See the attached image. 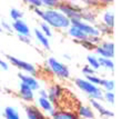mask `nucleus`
<instances>
[{
  "instance_id": "f257e3e1",
  "label": "nucleus",
  "mask_w": 122,
  "mask_h": 119,
  "mask_svg": "<svg viewBox=\"0 0 122 119\" xmlns=\"http://www.w3.org/2000/svg\"><path fill=\"white\" fill-rule=\"evenodd\" d=\"M41 19L46 23H48L51 28L58 30H66L71 26L70 20L62 12H60L57 8L43 10V15H42Z\"/></svg>"
},
{
  "instance_id": "f03ea898",
  "label": "nucleus",
  "mask_w": 122,
  "mask_h": 119,
  "mask_svg": "<svg viewBox=\"0 0 122 119\" xmlns=\"http://www.w3.org/2000/svg\"><path fill=\"white\" fill-rule=\"evenodd\" d=\"M74 84L81 91L87 93L91 99L96 100H102L103 99V91L99 86L91 84L90 81H88L86 78H77L74 80Z\"/></svg>"
},
{
  "instance_id": "7ed1b4c3",
  "label": "nucleus",
  "mask_w": 122,
  "mask_h": 119,
  "mask_svg": "<svg viewBox=\"0 0 122 119\" xmlns=\"http://www.w3.org/2000/svg\"><path fill=\"white\" fill-rule=\"evenodd\" d=\"M82 8L79 3L76 1H60L58 5L57 9L62 12L68 19L72 21V20H81V11Z\"/></svg>"
},
{
  "instance_id": "20e7f679",
  "label": "nucleus",
  "mask_w": 122,
  "mask_h": 119,
  "mask_svg": "<svg viewBox=\"0 0 122 119\" xmlns=\"http://www.w3.org/2000/svg\"><path fill=\"white\" fill-rule=\"evenodd\" d=\"M47 66L51 74L60 79H69L70 78V70L66 64L59 61L55 57H49L47 59Z\"/></svg>"
},
{
  "instance_id": "39448f33",
  "label": "nucleus",
  "mask_w": 122,
  "mask_h": 119,
  "mask_svg": "<svg viewBox=\"0 0 122 119\" xmlns=\"http://www.w3.org/2000/svg\"><path fill=\"white\" fill-rule=\"evenodd\" d=\"M6 59H7V61H8L9 64L12 65L13 67L18 68V69H20L21 71L26 72V74L32 75V76L37 75V68H36L32 64L28 62V61L21 60V59L17 58V57L11 56V55H6Z\"/></svg>"
},
{
  "instance_id": "423d86ee",
  "label": "nucleus",
  "mask_w": 122,
  "mask_h": 119,
  "mask_svg": "<svg viewBox=\"0 0 122 119\" xmlns=\"http://www.w3.org/2000/svg\"><path fill=\"white\" fill-rule=\"evenodd\" d=\"M72 26H76L77 28L83 31L88 37H92V36H100L99 31L97 29V27L94 25H90V23H87L82 21V20H72L70 21Z\"/></svg>"
},
{
  "instance_id": "0eeeda50",
  "label": "nucleus",
  "mask_w": 122,
  "mask_h": 119,
  "mask_svg": "<svg viewBox=\"0 0 122 119\" xmlns=\"http://www.w3.org/2000/svg\"><path fill=\"white\" fill-rule=\"evenodd\" d=\"M81 20L90 25L98 23V9L83 7L81 11Z\"/></svg>"
},
{
  "instance_id": "6e6552de",
  "label": "nucleus",
  "mask_w": 122,
  "mask_h": 119,
  "mask_svg": "<svg viewBox=\"0 0 122 119\" xmlns=\"http://www.w3.org/2000/svg\"><path fill=\"white\" fill-rule=\"evenodd\" d=\"M47 91H48V99L50 100L53 105H57V103L60 101L62 95H63V89H62V87L58 84L51 85Z\"/></svg>"
},
{
  "instance_id": "1a4fd4ad",
  "label": "nucleus",
  "mask_w": 122,
  "mask_h": 119,
  "mask_svg": "<svg viewBox=\"0 0 122 119\" xmlns=\"http://www.w3.org/2000/svg\"><path fill=\"white\" fill-rule=\"evenodd\" d=\"M18 77L20 79V82H23L27 86H29L33 91H37V90L40 89V82L37 80V78L35 76L29 75V74H21V72H19Z\"/></svg>"
},
{
  "instance_id": "9d476101",
  "label": "nucleus",
  "mask_w": 122,
  "mask_h": 119,
  "mask_svg": "<svg viewBox=\"0 0 122 119\" xmlns=\"http://www.w3.org/2000/svg\"><path fill=\"white\" fill-rule=\"evenodd\" d=\"M19 97L23 101H26V103H32L33 99H35V91L29 87V86H27L26 84H23V82H20L19 84Z\"/></svg>"
},
{
  "instance_id": "9b49d317",
  "label": "nucleus",
  "mask_w": 122,
  "mask_h": 119,
  "mask_svg": "<svg viewBox=\"0 0 122 119\" xmlns=\"http://www.w3.org/2000/svg\"><path fill=\"white\" fill-rule=\"evenodd\" d=\"M25 111H26V116L28 119H48L41 109H39L38 107L32 106V105L26 106Z\"/></svg>"
},
{
  "instance_id": "f8f14e48",
  "label": "nucleus",
  "mask_w": 122,
  "mask_h": 119,
  "mask_svg": "<svg viewBox=\"0 0 122 119\" xmlns=\"http://www.w3.org/2000/svg\"><path fill=\"white\" fill-rule=\"evenodd\" d=\"M38 108H40V109L43 111V113H47L48 115H50L51 116L52 114L55 113V105L50 101V100L47 98V97H38Z\"/></svg>"
},
{
  "instance_id": "ddd939ff",
  "label": "nucleus",
  "mask_w": 122,
  "mask_h": 119,
  "mask_svg": "<svg viewBox=\"0 0 122 119\" xmlns=\"http://www.w3.org/2000/svg\"><path fill=\"white\" fill-rule=\"evenodd\" d=\"M12 30L18 33V35H23V36H30V28L22 19L16 20L11 23Z\"/></svg>"
},
{
  "instance_id": "4468645a",
  "label": "nucleus",
  "mask_w": 122,
  "mask_h": 119,
  "mask_svg": "<svg viewBox=\"0 0 122 119\" xmlns=\"http://www.w3.org/2000/svg\"><path fill=\"white\" fill-rule=\"evenodd\" d=\"M90 103H91V106H92L93 109L97 110L102 117H113L114 116V113L111 111V110H109V109H107L106 107L100 103V100L90 99Z\"/></svg>"
},
{
  "instance_id": "2eb2a0df",
  "label": "nucleus",
  "mask_w": 122,
  "mask_h": 119,
  "mask_svg": "<svg viewBox=\"0 0 122 119\" xmlns=\"http://www.w3.org/2000/svg\"><path fill=\"white\" fill-rule=\"evenodd\" d=\"M68 35L70 36L76 42H80L88 39V36L83 31H81L79 28H77L76 26H72V25L68 28Z\"/></svg>"
},
{
  "instance_id": "dca6fc26",
  "label": "nucleus",
  "mask_w": 122,
  "mask_h": 119,
  "mask_svg": "<svg viewBox=\"0 0 122 119\" xmlns=\"http://www.w3.org/2000/svg\"><path fill=\"white\" fill-rule=\"evenodd\" d=\"M51 119H79L78 115L69 110H55L51 115Z\"/></svg>"
},
{
  "instance_id": "f3484780",
  "label": "nucleus",
  "mask_w": 122,
  "mask_h": 119,
  "mask_svg": "<svg viewBox=\"0 0 122 119\" xmlns=\"http://www.w3.org/2000/svg\"><path fill=\"white\" fill-rule=\"evenodd\" d=\"M77 115L79 118H83V119H94V113H93L92 108L88 106H83L80 105L78 108Z\"/></svg>"
},
{
  "instance_id": "a211bd4d",
  "label": "nucleus",
  "mask_w": 122,
  "mask_h": 119,
  "mask_svg": "<svg viewBox=\"0 0 122 119\" xmlns=\"http://www.w3.org/2000/svg\"><path fill=\"white\" fill-rule=\"evenodd\" d=\"M35 37L39 41V43H40L46 50H50V41H49V38L41 31V30L35 29Z\"/></svg>"
},
{
  "instance_id": "6ab92c4d",
  "label": "nucleus",
  "mask_w": 122,
  "mask_h": 119,
  "mask_svg": "<svg viewBox=\"0 0 122 119\" xmlns=\"http://www.w3.org/2000/svg\"><path fill=\"white\" fill-rule=\"evenodd\" d=\"M101 22L113 29V27H114V13H113V11H110V10L104 11L102 15V21Z\"/></svg>"
},
{
  "instance_id": "aec40b11",
  "label": "nucleus",
  "mask_w": 122,
  "mask_h": 119,
  "mask_svg": "<svg viewBox=\"0 0 122 119\" xmlns=\"http://www.w3.org/2000/svg\"><path fill=\"white\" fill-rule=\"evenodd\" d=\"M3 117L6 119H20V115L15 107L8 106L3 110Z\"/></svg>"
},
{
  "instance_id": "412c9836",
  "label": "nucleus",
  "mask_w": 122,
  "mask_h": 119,
  "mask_svg": "<svg viewBox=\"0 0 122 119\" xmlns=\"http://www.w3.org/2000/svg\"><path fill=\"white\" fill-rule=\"evenodd\" d=\"M99 46L103 50H106L109 55L114 57V43H113V41H111V40H102L99 43Z\"/></svg>"
},
{
  "instance_id": "4be33fe9",
  "label": "nucleus",
  "mask_w": 122,
  "mask_h": 119,
  "mask_svg": "<svg viewBox=\"0 0 122 119\" xmlns=\"http://www.w3.org/2000/svg\"><path fill=\"white\" fill-rule=\"evenodd\" d=\"M99 59V64L100 67H103L106 69H109V70L113 71L114 70V62L111 58H104V57H98Z\"/></svg>"
},
{
  "instance_id": "5701e85b",
  "label": "nucleus",
  "mask_w": 122,
  "mask_h": 119,
  "mask_svg": "<svg viewBox=\"0 0 122 119\" xmlns=\"http://www.w3.org/2000/svg\"><path fill=\"white\" fill-rule=\"evenodd\" d=\"M94 26L97 27V29L99 31L100 36L102 37V36H111L113 33V29L112 28H110V27L106 26L104 23L100 22V23H96Z\"/></svg>"
},
{
  "instance_id": "b1692460",
  "label": "nucleus",
  "mask_w": 122,
  "mask_h": 119,
  "mask_svg": "<svg viewBox=\"0 0 122 119\" xmlns=\"http://www.w3.org/2000/svg\"><path fill=\"white\" fill-rule=\"evenodd\" d=\"M99 86L101 88H103L106 91H113L114 88H116V84H114V81L110 80V79H104V78H101Z\"/></svg>"
},
{
  "instance_id": "393cba45",
  "label": "nucleus",
  "mask_w": 122,
  "mask_h": 119,
  "mask_svg": "<svg viewBox=\"0 0 122 119\" xmlns=\"http://www.w3.org/2000/svg\"><path fill=\"white\" fill-rule=\"evenodd\" d=\"M77 3H79L81 7H87V8H94V9H100L99 3L97 0H73Z\"/></svg>"
},
{
  "instance_id": "a878e982",
  "label": "nucleus",
  "mask_w": 122,
  "mask_h": 119,
  "mask_svg": "<svg viewBox=\"0 0 122 119\" xmlns=\"http://www.w3.org/2000/svg\"><path fill=\"white\" fill-rule=\"evenodd\" d=\"M87 62L92 69H94V70H98V69L101 68L100 67V64H99V59H98V57H96V56L89 55L87 57Z\"/></svg>"
},
{
  "instance_id": "bb28decb",
  "label": "nucleus",
  "mask_w": 122,
  "mask_h": 119,
  "mask_svg": "<svg viewBox=\"0 0 122 119\" xmlns=\"http://www.w3.org/2000/svg\"><path fill=\"white\" fill-rule=\"evenodd\" d=\"M42 7H46L47 9H53L57 8L60 3V0H40Z\"/></svg>"
},
{
  "instance_id": "cd10ccee",
  "label": "nucleus",
  "mask_w": 122,
  "mask_h": 119,
  "mask_svg": "<svg viewBox=\"0 0 122 119\" xmlns=\"http://www.w3.org/2000/svg\"><path fill=\"white\" fill-rule=\"evenodd\" d=\"M22 17H23V12L21 11V10L17 9V8H12V9H10V18H11L13 21L22 19Z\"/></svg>"
},
{
  "instance_id": "c85d7f7f",
  "label": "nucleus",
  "mask_w": 122,
  "mask_h": 119,
  "mask_svg": "<svg viewBox=\"0 0 122 119\" xmlns=\"http://www.w3.org/2000/svg\"><path fill=\"white\" fill-rule=\"evenodd\" d=\"M40 30H41L43 33H45L48 38H50L52 36V29H51V27L49 26L48 23H46L45 21H42L41 23H40Z\"/></svg>"
},
{
  "instance_id": "c756f323",
  "label": "nucleus",
  "mask_w": 122,
  "mask_h": 119,
  "mask_svg": "<svg viewBox=\"0 0 122 119\" xmlns=\"http://www.w3.org/2000/svg\"><path fill=\"white\" fill-rule=\"evenodd\" d=\"M103 99L107 103H109L110 105H113L114 100H116V95L113 91H106V92H103Z\"/></svg>"
},
{
  "instance_id": "7c9ffc66",
  "label": "nucleus",
  "mask_w": 122,
  "mask_h": 119,
  "mask_svg": "<svg viewBox=\"0 0 122 119\" xmlns=\"http://www.w3.org/2000/svg\"><path fill=\"white\" fill-rule=\"evenodd\" d=\"M22 1L26 3V5H28L29 7H31L32 9H33V8H41L42 7L40 0H22Z\"/></svg>"
},
{
  "instance_id": "2f4dec72",
  "label": "nucleus",
  "mask_w": 122,
  "mask_h": 119,
  "mask_svg": "<svg viewBox=\"0 0 122 119\" xmlns=\"http://www.w3.org/2000/svg\"><path fill=\"white\" fill-rule=\"evenodd\" d=\"M78 43H80V45L82 46L84 49H87V50H94V49H96V47H97V46H94L91 41H89L88 39H86V40H83V41L78 42Z\"/></svg>"
},
{
  "instance_id": "473e14b6",
  "label": "nucleus",
  "mask_w": 122,
  "mask_h": 119,
  "mask_svg": "<svg viewBox=\"0 0 122 119\" xmlns=\"http://www.w3.org/2000/svg\"><path fill=\"white\" fill-rule=\"evenodd\" d=\"M86 79L88 81H90L91 84L96 85V86H99L100 84V80H101V78L99 76H97V75H90V76H86Z\"/></svg>"
},
{
  "instance_id": "72a5a7b5",
  "label": "nucleus",
  "mask_w": 122,
  "mask_h": 119,
  "mask_svg": "<svg viewBox=\"0 0 122 119\" xmlns=\"http://www.w3.org/2000/svg\"><path fill=\"white\" fill-rule=\"evenodd\" d=\"M82 74H83L84 76H90V75H94V74H96V70H94V69H92L89 65H86V66L82 68Z\"/></svg>"
},
{
  "instance_id": "f704fd0d",
  "label": "nucleus",
  "mask_w": 122,
  "mask_h": 119,
  "mask_svg": "<svg viewBox=\"0 0 122 119\" xmlns=\"http://www.w3.org/2000/svg\"><path fill=\"white\" fill-rule=\"evenodd\" d=\"M88 40L92 42L94 46H98L102 41V37L101 36H92V37H88Z\"/></svg>"
},
{
  "instance_id": "c9c22d12",
  "label": "nucleus",
  "mask_w": 122,
  "mask_h": 119,
  "mask_svg": "<svg viewBox=\"0 0 122 119\" xmlns=\"http://www.w3.org/2000/svg\"><path fill=\"white\" fill-rule=\"evenodd\" d=\"M97 1L99 3L100 8H102V7H108L114 2V0H97Z\"/></svg>"
},
{
  "instance_id": "e433bc0d",
  "label": "nucleus",
  "mask_w": 122,
  "mask_h": 119,
  "mask_svg": "<svg viewBox=\"0 0 122 119\" xmlns=\"http://www.w3.org/2000/svg\"><path fill=\"white\" fill-rule=\"evenodd\" d=\"M1 28H2V30H5V31H7V32H12L11 23L7 22V21H2V22H1Z\"/></svg>"
},
{
  "instance_id": "4c0bfd02",
  "label": "nucleus",
  "mask_w": 122,
  "mask_h": 119,
  "mask_svg": "<svg viewBox=\"0 0 122 119\" xmlns=\"http://www.w3.org/2000/svg\"><path fill=\"white\" fill-rule=\"evenodd\" d=\"M18 38L21 42L23 43H27V45H29L31 43V38H30V36H23V35H18Z\"/></svg>"
},
{
  "instance_id": "58836bf2",
  "label": "nucleus",
  "mask_w": 122,
  "mask_h": 119,
  "mask_svg": "<svg viewBox=\"0 0 122 119\" xmlns=\"http://www.w3.org/2000/svg\"><path fill=\"white\" fill-rule=\"evenodd\" d=\"M0 68L5 71H7L8 69H9V62H8L7 60H3L1 57H0Z\"/></svg>"
},
{
  "instance_id": "ea45409f",
  "label": "nucleus",
  "mask_w": 122,
  "mask_h": 119,
  "mask_svg": "<svg viewBox=\"0 0 122 119\" xmlns=\"http://www.w3.org/2000/svg\"><path fill=\"white\" fill-rule=\"evenodd\" d=\"M33 12H35L39 18H41L42 15H43V10H42L41 8H33Z\"/></svg>"
},
{
  "instance_id": "a19ab883",
  "label": "nucleus",
  "mask_w": 122,
  "mask_h": 119,
  "mask_svg": "<svg viewBox=\"0 0 122 119\" xmlns=\"http://www.w3.org/2000/svg\"><path fill=\"white\" fill-rule=\"evenodd\" d=\"M39 97H47L48 98V91L46 89H39Z\"/></svg>"
},
{
  "instance_id": "79ce46f5",
  "label": "nucleus",
  "mask_w": 122,
  "mask_h": 119,
  "mask_svg": "<svg viewBox=\"0 0 122 119\" xmlns=\"http://www.w3.org/2000/svg\"><path fill=\"white\" fill-rule=\"evenodd\" d=\"M63 57H64V58H67L68 60H70V59H71V57H70V56H69V55H66V54H64V55H63Z\"/></svg>"
},
{
  "instance_id": "37998d69",
  "label": "nucleus",
  "mask_w": 122,
  "mask_h": 119,
  "mask_svg": "<svg viewBox=\"0 0 122 119\" xmlns=\"http://www.w3.org/2000/svg\"><path fill=\"white\" fill-rule=\"evenodd\" d=\"M60 1H73V0H60Z\"/></svg>"
},
{
  "instance_id": "c03bdc74",
  "label": "nucleus",
  "mask_w": 122,
  "mask_h": 119,
  "mask_svg": "<svg viewBox=\"0 0 122 119\" xmlns=\"http://www.w3.org/2000/svg\"><path fill=\"white\" fill-rule=\"evenodd\" d=\"M0 32H2V28H1V23H0Z\"/></svg>"
}]
</instances>
